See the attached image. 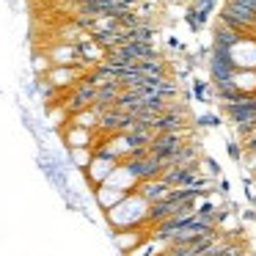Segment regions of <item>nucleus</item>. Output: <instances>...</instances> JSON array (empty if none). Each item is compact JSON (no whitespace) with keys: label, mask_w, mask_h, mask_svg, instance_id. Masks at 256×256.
I'll return each instance as SVG.
<instances>
[{"label":"nucleus","mask_w":256,"mask_h":256,"mask_svg":"<svg viewBox=\"0 0 256 256\" xmlns=\"http://www.w3.org/2000/svg\"><path fill=\"white\" fill-rule=\"evenodd\" d=\"M94 100H96V86L83 78V80H78V83L69 88L66 102H61V105L69 110V116H74V113H80V110H86V108L94 105Z\"/></svg>","instance_id":"f257e3e1"},{"label":"nucleus","mask_w":256,"mask_h":256,"mask_svg":"<svg viewBox=\"0 0 256 256\" xmlns=\"http://www.w3.org/2000/svg\"><path fill=\"white\" fill-rule=\"evenodd\" d=\"M188 138H190V130L188 127L171 130V132H157L154 138H152V144H149V152H152V154H157V157H162V160H168V157H171Z\"/></svg>","instance_id":"f03ea898"},{"label":"nucleus","mask_w":256,"mask_h":256,"mask_svg":"<svg viewBox=\"0 0 256 256\" xmlns=\"http://www.w3.org/2000/svg\"><path fill=\"white\" fill-rule=\"evenodd\" d=\"M201 176V160L198 162H184V166H168L162 171V179L174 188H184V184H193Z\"/></svg>","instance_id":"7ed1b4c3"},{"label":"nucleus","mask_w":256,"mask_h":256,"mask_svg":"<svg viewBox=\"0 0 256 256\" xmlns=\"http://www.w3.org/2000/svg\"><path fill=\"white\" fill-rule=\"evenodd\" d=\"M130 193H132V190L118 188V184H113V182H102V184H96V188H94V198H96V204H100L105 212L113 210L116 204H122Z\"/></svg>","instance_id":"20e7f679"},{"label":"nucleus","mask_w":256,"mask_h":256,"mask_svg":"<svg viewBox=\"0 0 256 256\" xmlns=\"http://www.w3.org/2000/svg\"><path fill=\"white\" fill-rule=\"evenodd\" d=\"M135 190H138L146 201H160V198H168V193L174 190V184H168L162 176H154V179H144V182H138Z\"/></svg>","instance_id":"39448f33"},{"label":"nucleus","mask_w":256,"mask_h":256,"mask_svg":"<svg viewBox=\"0 0 256 256\" xmlns=\"http://www.w3.org/2000/svg\"><path fill=\"white\" fill-rule=\"evenodd\" d=\"M245 36H250V34H242V30H237V28H228L226 22H220V20H218L215 30H212V44L232 50V47H234V44H240V42H242Z\"/></svg>","instance_id":"423d86ee"},{"label":"nucleus","mask_w":256,"mask_h":256,"mask_svg":"<svg viewBox=\"0 0 256 256\" xmlns=\"http://www.w3.org/2000/svg\"><path fill=\"white\" fill-rule=\"evenodd\" d=\"M198 160H201L198 144H193V140H184V144L166 160V166H184V162H198Z\"/></svg>","instance_id":"0eeeda50"},{"label":"nucleus","mask_w":256,"mask_h":256,"mask_svg":"<svg viewBox=\"0 0 256 256\" xmlns=\"http://www.w3.org/2000/svg\"><path fill=\"white\" fill-rule=\"evenodd\" d=\"M47 56L52 58V64H58V66H74V64H80L78 58V44H58L52 47V50H47Z\"/></svg>","instance_id":"6e6552de"},{"label":"nucleus","mask_w":256,"mask_h":256,"mask_svg":"<svg viewBox=\"0 0 256 256\" xmlns=\"http://www.w3.org/2000/svg\"><path fill=\"white\" fill-rule=\"evenodd\" d=\"M91 157H94V149H91V146H69L66 160L72 162L74 168H88Z\"/></svg>","instance_id":"1a4fd4ad"},{"label":"nucleus","mask_w":256,"mask_h":256,"mask_svg":"<svg viewBox=\"0 0 256 256\" xmlns=\"http://www.w3.org/2000/svg\"><path fill=\"white\" fill-rule=\"evenodd\" d=\"M234 83L245 94H256V69H237L234 72Z\"/></svg>","instance_id":"9d476101"},{"label":"nucleus","mask_w":256,"mask_h":256,"mask_svg":"<svg viewBox=\"0 0 256 256\" xmlns=\"http://www.w3.org/2000/svg\"><path fill=\"white\" fill-rule=\"evenodd\" d=\"M50 66H52V58L47 56V52H36V56H34V72L36 74H47V72H50Z\"/></svg>","instance_id":"9b49d317"},{"label":"nucleus","mask_w":256,"mask_h":256,"mask_svg":"<svg viewBox=\"0 0 256 256\" xmlns=\"http://www.w3.org/2000/svg\"><path fill=\"white\" fill-rule=\"evenodd\" d=\"M210 83H212V80H210ZM210 83H206V80H193V96H196L198 102H206V100H210V91H212Z\"/></svg>","instance_id":"f8f14e48"},{"label":"nucleus","mask_w":256,"mask_h":256,"mask_svg":"<svg viewBox=\"0 0 256 256\" xmlns=\"http://www.w3.org/2000/svg\"><path fill=\"white\" fill-rule=\"evenodd\" d=\"M201 174H204V176L218 179V176H220V168H218V162L212 160V157H201Z\"/></svg>","instance_id":"ddd939ff"},{"label":"nucleus","mask_w":256,"mask_h":256,"mask_svg":"<svg viewBox=\"0 0 256 256\" xmlns=\"http://www.w3.org/2000/svg\"><path fill=\"white\" fill-rule=\"evenodd\" d=\"M196 124H198V127H218V124H220V116H218V113H201V116L196 118Z\"/></svg>","instance_id":"4468645a"},{"label":"nucleus","mask_w":256,"mask_h":256,"mask_svg":"<svg viewBox=\"0 0 256 256\" xmlns=\"http://www.w3.org/2000/svg\"><path fill=\"white\" fill-rule=\"evenodd\" d=\"M242 154H245V146L237 144V140H228V157L232 160H242Z\"/></svg>","instance_id":"2eb2a0df"},{"label":"nucleus","mask_w":256,"mask_h":256,"mask_svg":"<svg viewBox=\"0 0 256 256\" xmlns=\"http://www.w3.org/2000/svg\"><path fill=\"white\" fill-rule=\"evenodd\" d=\"M240 218H242V220H256V210H245V212H240Z\"/></svg>","instance_id":"dca6fc26"}]
</instances>
